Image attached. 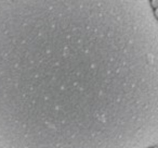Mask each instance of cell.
I'll return each mask as SVG.
<instances>
[{
  "instance_id": "cell-1",
  "label": "cell",
  "mask_w": 158,
  "mask_h": 148,
  "mask_svg": "<svg viewBox=\"0 0 158 148\" xmlns=\"http://www.w3.org/2000/svg\"><path fill=\"white\" fill-rule=\"evenodd\" d=\"M157 143L148 0H0V148Z\"/></svg>"
}]
</instances>
